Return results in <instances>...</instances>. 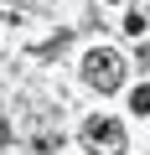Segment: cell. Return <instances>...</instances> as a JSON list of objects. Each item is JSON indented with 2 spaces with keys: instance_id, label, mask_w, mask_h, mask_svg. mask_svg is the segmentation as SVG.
Returning <instances> with one entry per match:
<instances>
[{
  "instance_id": "6da1fadb",
  "label": "cell",
  "mask_w": 150,
  "mask_h": 155,
  "mask_svg": "<svg viewBox=\"0 0 150 155\" xmlns=\"http://www.w3.org/2000/svg\"><path fill=\"white\" fill-rule=\"evenodd\" d=\"M83 78H88L98 93H114V88L124 83V57H119L114 47H93V52L83 57Z\"/></svg>"
},
{
  "instance_id": "3957f363",
  "label": "cell",
  "mask_w": 150,
  "mask_h": 155,
  "mask_svg": "<svg viewBox=\"0 0 150 155\" xmlns=\"http://www.w3.org/2000/svg\"><path fill=\"white\" fill-rule=\"evenodd\" d=\"M129 109H135V114H140V119H145V114H150V83H140V88H135V93H129Z\"/></svg>"
},
{
  "instance_id": "8992f818",
  "label": "cell",
  "mask_w": 150,
  "mask_h": 155,
  "mask_svg": "<svg viewBox=\"0 0 150 155\" xmlns=\"http://www.w3.org/2000/svg\"><path fill=\"white\" fill-rule=\"evenodd\" d=\"M145 62H150V47H145Z\"/></svg>"
},
{
  "instance_id": "7a4b0ae2",
  "label": "cell",
  "mask_w": 150,
  "mask_h": 155,
  "mask_svg": "<svg viewBox=\"0 0 150 155\" xmlns=\"http://www.w3.org/2000/svg\"><path fill=\"white\" fill-rule=\"evenodd\" d=\"M83 145H88V155H124V129L98 114L83 124Z\"/></svg>"
},
{
  "instance_id": "5b68a950",
  "label": "cell",
  "mask_w": 150,
  "mask_h": 155,
  "mask_svg": "<svg viewBox=\"0 0 150 155\" xmlns=\"http://www.w3.org/2000/svg\"><path fill=\"white\" fill-rule=\"evenodd\" d=\"M5 140H11V124H5V114H0V150H5Z\"/></svg>"
},
{
  "instance_id": "277c9868",
  "label": "cell",
  "mask_w": 150,
  "mask_h": 155,
  "mask_svg": "<svg viewBox=\"0 0 150 155\" xmlns=\"http://www.w3.org/2000/svg\"><path fill=\"white\" fill-rule=\"evenodd\" d=\"M124 31L129 36H145V16H124Z\"/></svg>"
}]
</instances>
